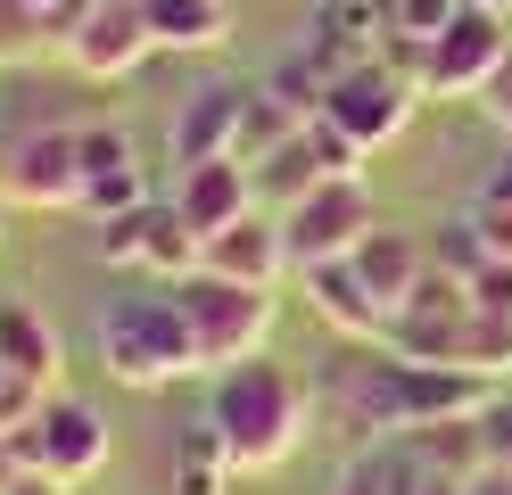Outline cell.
Segmentation results:
<instances>
[{"label": "cell", "mask_w": 512, "mask_h": 495, "mask_svg": "<svg viewBox=\"0 0 512 495\" xmlns=\"http://www.w3.org/2000/svg\"><path fill=\"white\" fill-rule=\"evenodd\" d=\"M207 421L223 454H232L240 479H265L281 471L306 438H314V388L273 355H248V363H223L207 372Z\"/></svg>", "instance_id": "obj_1"}, {"label": "cell", "mask_w": 512, "mask_h": 495, "mask_svg": "<svg viewBox=\"0 0 512 495\" xmlns=\"http://www.w3.org/2000/svg\"><path fill=\"white\" fill-rule=\"evenodd\" d=\"M100 363H108V380H124V388H174V380H199L207 372L199 330H190L174 289L116 297V306L100 314Z\"/></svg>", "instance_id": "obj_2"}, {"label": "cell", "mask_w": 512, "mask_h": 495, "mask_svg": "<svg viewBox=\"0 0 512 495\" xmlns=\"http://www.w3.org/2000/svg\"><path fill=\"white\" fill-rule=\"evenodd\" d=\"M504 25H512V17L463 0L446 33H430V42H405V33H389V50H380V58H389L397 75H413V91H422V99H479V91H488V75L504 66V50H512Z\"/></svg>", "instance_id": "obj_3"}, {"label": "cell", "mask_w": 512, "mask_h": 495, "mask_svg": "<svg viewBox=\"0 0 512 495\" xmlns=\"http://www.w3.org/2000/svg\"><path fill=\"white\" fill-rule=\"evenodd\" d=\"M174 297H182L190 330H199L207 372L265 355L273 322H281V297H273V289H256V281H223V273H190V281H174Z\"/></svg>", "instance_id": "obj_4"}, {"label": "cell", "mask_w": 512, "mask_h": 495, "mask_svg": "<svg viewBox=\"0 0 512 495\" xmlns=\"http://www.w3.org/2000/svg\"><path fill=\"white\" fill-rule=\"evenodd\" d=\"M0 198L34 215H75L83 207V124H34L0 149Z\"/></svg>", "instance_id": "obj_5"}, {"label": "cell", "mask_w": 512, "mask_h": 495, "mask_svg": "<svg viewBox=\"0 0 512 495\" xmlns=\"http://www.w3.org/2000/svg\"><path fill=\"white\" fill-rule=\"evenodd\" d=\"M413 108H422V91H413V75H397L389 58L347 66V75H331V91H323V124H339L364 157L389 149V141H405Z\"/></svg>", "instance_id": "obj_6"}, {"label": "cell", "mask_w": 512, "mask_h": 495, "mask_svg": "<svg viewBox=\"0 0 512 495\" xmlns=\"http://www.w3.org/2000/svg\"><path fill=\"white\" fill-rule=\"evenodd\" d=\"M372 223H380V215H372L364 174H339V182H314L306 198H290V207H281V240H290V264L306 273V264L356 256Z\"/></svg>", "instance_id": "obj_7"}, {"label": "cell", "mask_w": 512, "mask_h": 495, "mask_svg": "<svg viewBox=\"0 0 512 495\" xmlns=\"http://www.w3.org/2000/svg\"><path fill=\"white\" fill-rule=\"evenodd\" d=\"M9 438H17V454H25V471H50V479H67V487H83V479L108 462V421L91 413L83 396H50L42 421L9 429Z\"/></svg>", "instance_id": "obj_8"}, {"label": "cell", "mask_w": 512, "mask_h": 495, "mask_svg": "<svg viewBox=\"0 0 512 495\" xmlns=\"http://www.w3.org/2000/svg\"><path fill=\"white\" fill-rule=\"evenodd\" d=\"M265 198H256V165L248 157H199V165H182L174 174V215L190 231H232L240 215H256Z\"/></svg>", "instance_id": "obj_9"}, {"label": "cell", "mask_w": 512, "mask_h": 495, "mask_svg": "<svg viewBox=\"0 0 512 495\" xmlns=\"http://www.w3.org/2000/svg\"><path fill=\"white\" fill-rule=\"evenodd\" d=\"M124 207H149V182H141V157H133V132L124 124H83V223H108Z\"/></svg>", "instance_id": "obj_10"}, {"label": "cell", "mask_w": 512, "mask_h": 495, "mask_svg": "<svg viewBox=\"0 0 512 495\" xmlns=\"http://www.w3.org/2000/svg\"><path fill=\"white\" fill-rule=\"evenodd\" d=\"M149 58H157L149 9H91V25L67 42V66H75V75H91V83H133Z\"/></svg>", "instance_id": "obj_11"}, {"label": "cell", "mask_w": 512, "mask_h": 495, "mask_svg": "<svg viewBox=\"0 0 512 495\" xmlns=\"http://www.w3.org/2000/svg\"><path fill=\"white\" fill-rule=\"evenodd\" d=\"M389 0H323V9L306 17V33H298V50H314L331 66V75H347V66H364V58H380L389 50Z\"/></svg>", "instance_id": "obj_12"}, {"label": "cell", "mask_w": 512, "mask_h": 495, "mask_svg": "<svg viewBox=\"0 0 512 495\" xmlns=\"http://www.w3.org/2000/svg\"><path fill=\"white\" fill-rule=\"evenodd\" d=\"M240 99H248V83H207V91H190L182 108H174V124H166L174 165L232 157V149H240Z\"/></svg>", "instance_id": "obj_13"}, {"label": "cell", "mask_w": 512, "mask_h": 495, "mask_svg": "<svg viewBox=\"0 0 512 495\" xmlns=\"http://www.w3.org/2000/svg\"><path fill=\"white\" fill-rule=\"evenodd\" d=\"M207 273L281 289V273H298V264H290V240H281V215L256 207V215H240L232 231H215V240H207Z\"/></svg>", "instance_id": "obj_14"}, {"label": "cell", "mask_w": 512, "mask_h": 495, "mask_svg": "<svg viewBox=\"0 0 512 495\" xmlns=\"http://www.w3.org/2000/svg\"><path fill=\"white\" fill-rule=\"evenodd\" d=\"M347 264H356V281L380 297V314H397L405 297L422 289V273H430V240H413V231H397V223H372L364 248Z\"/></svg>", "instance_id": "obj_15"}, {"label": "cell", "mask_w": 512, "mask_h": 495, "mask_svg": "<svg viewBox=\"0 0 512 495\" xmlns=\"http://www.w3.org/2000/svg\"><path fill=\"white\" fill-rule=\"evenodd\" d=\"M306 306L314 314H323L331 330H339V339H356V347H372L380 339V330H389V314H380V297L356 281V264H306Z\"/></svg>", "instance_id": "obj_16"}, {"label": "cell", "mask_w": 512, "mask_h": 495, "mask_svg": "<svg viewBox=\"0 0 512 495\" xmlns=\"http://www.w3.org/2000/svg\"><path fill=\"white\" fill-rule=\"evenodd\" d=\"M0 363L25 372V380H42V388H58V372H67V339H58V322L42 306L9 297V306H0Z\"/></svg>", "instance_id": "obj_17"}, {"label": "cell", "mask_w": 512, "mask_h": 495, "mask_svg": "<svg viewBox=\"0 0 512 495\" xmlns=\"http://www.w3.org/2000/svg\"><path fill=\"white\" fill-rule=\"evenodd\" d=\"M141 9H149L157 50H174V58H207L232 42V0H141Z\"/></svg>", "instance_id": "obj_18"}, {"label": "cell", "mask_w": 512, "mask_h": 495, "mask_svg": "<svg viewBox=\"0 0 512 495\" xmlns=\"http://www.w3.org/2000/svg\"><path fill=\"white\" fill-rule=\"evenodd\" d=\"M422 446L413 438H380V446H356L339 462V479H331V495H413L422 487Z\"/></svg>", "instance_id": "obj_19"}, {"label": "cell", "mask_w": 512, "mask_h": 495, "mask_svg": "<svg viewBox=\"0 0 512 495\" xmlns=\"http://www.w3.org/2000/svg\"><path fill=\"white\" fill-rule=\"evenodd\" d=\"M141 273H157V281H190V273H207V231H190L182 215H174V198L149 215V248H141Z\"/></svg>", "instance_id": "obj_20"}, {"label": "cell", "mask_w": 512, "mask_h": 495, "mask_svg": "<svg viewBox=\"0 0 512 495\" xmlns=\"http://www.w3.org/2000/svg\"><path fill=\"white\" fill-rule=\"evenodd\" d=\"M232 487H240V471H232V454H223L215 421H190L182 446H174V495H232Z\"/></svg>", "instance_id": "obj_21"}, {"label": "cell", "mask_w": 512, "mask_h": 495, "mask_svg": "<svg viewBox=\"0 0 512 495\" xmlns=\"http://www.w3.org/2000/svg\"><path fill=\"white\" fill-rule=\"evenodd\" d=\"M298 124H306L298 108H281V99H273L265 83H248V99H240V149H232V157H248V165H256V157H273V149L290 141Z\"/></svg>", "instance_id": "obj_22"}, {"label": "cell", "mask_w": 512, "mask_h": 495, "mask_svg": "<svg viewBox=\"0 0 512 495\" xmlns=\"http://www.w3.org/2000/svg\"><path fill=\"white\" fill-rule=\"evenodd\" d=\"M413 446H422L430 471H455V479H471L479 462H488V446H479V413H471V421H438V429H422Z\"/></svg>", "instance_id": "obj_23"}, {"label": "cell", "mask_w": 512, "mask_h": 495, "mask_svg": "<svg viewBox=\"0 0 512 495\" xmlns=\"http://www.w3.org/2000/svg\"><path fill=\"white\" fill-rule=\"evenodd\" d=\"M430 264H438V273H455V281H471L479 264H496V256H488V240H479V223H471V207L438 223V240H430Z\"/></svg>", "instance_id": "obj_24"}, {"label": "cell", "mask_w": 512, "mask_h": 495, "mask_svg": "<svg viewBox=\"0 0 512 495\" xmlns=\"http://www.w3.org/2000/svg\"><path fill=\"white\" fill-rule=\"evenodd\" d=\"M463 372H488V380H504V372H512V314H479V306H471V330H463Z\"/></svg>", "instance_id": "obj_25"}, {"label": "cell", "mask_w": 512, "mask_h": 495, "mask_svg": "<svg viewBox=\"0 0 512 495\" xmlns=\"http://www.w3.org/2000/svg\"><path fill=\"white\" fill-rule=\"evenodd\" d=\"M149 215H157V198H149V207L108 215V223H100V264H141V248H149Z\"/></svg>", "instance_id": "obj_26"}, {"label": "cell", "mask_w": 512, "mask_h": 495, "mask_svg": "<svg viewBox=\"0 0 512 495\" xmlns=\"http://www.w3.org/2000/svg\"><path fill=\"white\" fill-rule=\"evenodd\" d=\"M455 9H463V0H389V25L405 33V42H430V33L455 25Z\"/></svg>", "instance_id": "obj_27"}, {"label": "cell", "mask_w": 512, "mask_h": 495, "mask_svg": "<svg viewBox=\"0 0 512 495\" xmlns=\"http://www.w3.org/2000/svg\"><path fill=\"white\" fill-rule=\"evenodd\" d=\"M50 405V388L42 380H25V372H0V429H25V421H42Z\"/></svg>", "instance_id": "obj_28"}, {"label": "cell", "mask_w": 512, "mask_h": 495, "mask_svg": "<svg viewBox=\"0 0 512 495\" xmlns=\"http://www.w3.org/2000/svg\"><path fill=\"white\" fill-rule=\"evenodd\" d=\"M471 223H479V240H488V256H512V198L471 190Z\"/></svg>", "instance_id": "obj_29"}, {"label": "cell", "mask_w": 512, "mask_h": 495, "mask_svg": "<svg viewBox=\"0 0 512 495\" xmlns=\"http://www.w3.org/2000/svg\"><path fill=\"white\" fill-rule=\"evenodd\" d=\"M91 9H100V0H50V9H42V42H50L58 58H67V42L91 25Z\"/></svg>", "instance_id": "obj_30"}, {"label": "cell", "mask_w": 512, "mask_h": 495, "mask_svg": "<svg viewBox=\"0 0 512 495\" xmlns=\"http://www.w3.org/2000/svg\"><path fill=\"white\" fill-rule=\"evenodd\" d=\"M471 306L479 314H512V256H496V264L471 273Z\"/></svg>", "instance_id": "obj_31"}, {"label": "cell", "mask_w": 512, "mask_h": 495, "mask_svg": "<svg viewBox=\"0 0 512 495\" xmlns=\"http://www.w3.org/2000/svg\"><path fill=\"white\" fill-rule=\"evenodd\" d=\"M479 446H488V462H512V396H496L479 413Z\"/></svg>", "instance_id": "obj_32"}, {"label": "cell", "mask_w": 512, "mask_h": 495, "mask_svg": "<svg viewBox=\"0 0 512 495\" xmlns=\"http://www.w3.org/2000/svg\"><path fill=\"white\" fill-rule=\"evenodd\" d=\"M479 116H488L496 132H512V50H504V66L488 75V91H479Z\"/></svg>", "instance_id": "obj_33"}, {"label": "cell", "mask_w": 512, "mask_h": 495, "mask_svg": "<svg viewBox=\"0 0 512 495\" xmlns=\"http://www.w3.org/2000/svg\"><path fill=\"white\" fill-rule=\"evenodd\" d=\"M463 495H512V462H479L463 479Z\"/></svg>", "instance_id": "obj_34"}, {"label": "cell", "mask_w": 512, "mask_h": 495, "mask_svg": "<svg viewBox=\"0 0 512 495\" xmlns=\"http://www.w3.org/2000/svg\"><path fill=\"white\" fill-rule=\"evenodd\" d=\"M9 495H67V479H50V471H25Z\"/></svg>", "instance_id": "obj_35"}, {"label": "cell", "mask_w": 512, "mask_h": 495, "mask_svg": "<svg viewBox=\"0 0 512 495\" xmlns=\"http://www.w3.org/2000/svg\"><path fill=\"white\" fill-rule=\"evenodd\" d=\"M413 495H463V479H455V471H422V487H413Z\"/></svg>", "instance_id": "obj_36"}, {"label": "cell", "mask_w": 512, "mask_h": 495, "mask_svg": "<svg viewBox=\"0 0 512 495\" xmlns=\"http://www.w3.org/2000/svg\"><path fill=\"white\" fill-rule=\"evenodd\" d=\"M488 198H512V149H504V165H488V182H479Z\"/></svg>", "instance_id": "obj_37"}, {"label": "cell", "mask_w": 512, "mask_h": 495, "mask_svg": "<svg viewBox=\"0 0 512 495\" xmlns=\"http://www.w3.org/2000/svg\"><path fill=\"white\" fill-rule=\"evenodd\" d=\"M479 9H496V17H512V0H479Z\"/></svg>", "instance_id": "obj_38"}, {"label": "cell", "mask_w": 512, "mask_h": 495, "mask_svg": "<svg viewBox=\"0 0 512 495\" xmlns=\"http://www.w3.org/2000/svg\"><path fill=\"white\" fill-rule=\"evenodd\" d=\"M100 9H141V0H100Z\"/></svg>", "instance_id": "obj_39"}, {"label": "cell", "mask_w": 512, "mask_h": 495, "mask_svg": "<svg viewBox=\"0 0 512 495\" xmlns=\"http://www.w3.org/2000/svg\"><path fill=\"white\" fill-rule=\"evenodd\" d=\"M0 207H9V198H0ZM0 240H9V215H0Z\"/></svg>", "instance_id": "obj_40"}, {"label": "cell", "mask_w": 512, "mask_h": 495, "mask_svg": "<svg viewBox=\"0 0 512 495\" xmlns=\"http://www.w3.org/2000/svg\"><path fill=\"white\" fill-rule=\"evenodd\" d=\"M0 306H9V297H0Z\"/></svg>", "instance_id": "obj_41"}]
</instances>
